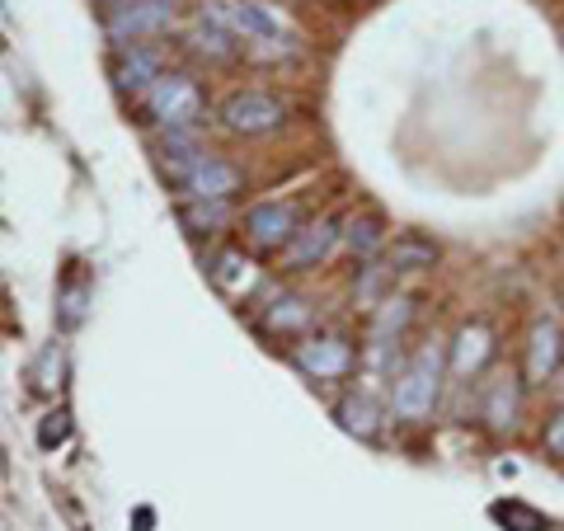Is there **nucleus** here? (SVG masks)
<instances>
[{
	"label": "nucleus",
	"mask_w": 564,
	"mask_h": 531,
	"mask_svg": "<svg viewBox=\"0 0 564 531\" xmlns=\"http://www.w3.org/2000/svg\"><path fill=\"white\" fill-rule=\"evenodd\" d=\"M437 400H443V353L429 344V348H419L414 358L395 371V381H391V414L404 419V423H423L437 410Z\"/></svg>",
	"instance_id": "nucleus-1"
},
{
	"label": "nucleus",
	"mask_w": 564,
	"mask_h": 531,
	"mask_svg": "<svg viewBox=\"0 0 564 531\" xmlns=\"http://www.w3.org/2000/svg\"><path fill=\"white\" fill-rule=\"evenodd\" d=\"M203 20L226 29V33H236V39H245V43H269L278 52L292 47L288 24H282L269 6H259V0H203Z\"/></svg>",
	"instance_id": "nucleus-2"
},
{
	"label": "nucleus",
	"mask_w": 564,
	"mask_h": 531,
	"mask_svg": "<svg viewBox=\"0 0 564 531\" xmlns=\"http://www.w3.org/2000/svg\"><path fill=\"white\" fill-rule=\"evenodd\" d=\"M141 99H147V113L161 122L165 132H193L207 113V99L198 90V80L184 76V71H165Z\"/></svg>",
	"instance_id": "nucleus-3"
},
{
	"label": "nucleus",
	"mask_w": 564,
	"mask_h": 531,
	"mask_svg": "<svg viewBox=\"0 0 564 531\" xmlns=\"http://www.w3.org/2000/svg\"><path fill=\"white\" fill-rule=\"evenodd\" d=\"M174 24V0H118L104 14V33L118 47H137L141 39H161Z\"/></svg>",
	"instance_id": "nucleus-4"
},
{
	"label": "nucleus",
	"mask_w": 564,
	"mask_h": 531,
	"mask_svg": "<svg viewBox=\"0 0 564 531\" xmlns=\"http://www.w3.org/2000/svg\"><path fill=\"white\" fill-rule=\"evenodd\" d=\"M288 122V104L278 95H263V90H240L221 104V128L236 132V137H263V132H278Z\"/></svg>",
	"instance_id": "nucleus-5"
},
{
	"label": "nucleus",
	"mask_w": 564,
	"mask_h": 531,
	"mask_svg": "<svg viewBox=\"0 0 564 531\" xmlns=\"http://www.w3.org/2000/svg\"><path fill=\"white\" fill-rule=\"evenodd\" d=\"M292 362L306 371L311 381H339L352 371V348L339 339V334H311L292 348Z\"/></svg>",
	"instance_id": "nucleus-6"
},
{
	"label": "nucleus",
	"mask_w": 564,
	"mask_h": 531,
	"mask_svg": "<svg viewBox=\"0 0 564 531\" xmlns=\"http://www.w3.org/2000/svg\"><path fill=\"white\" fill-rule=\"evenodd\" d=\"M296 231H302L296 203H259L245 212V236H250L259 250H288Z\"/></svg>",
	"instance_id": "nucleus-7"
},
{
	"label": "nucleus",
	"mask_w": 564,
	"mask_h": 531,
	"mask_svg": "<svg viewBox=\"0 0 564 531\" xmlns=\"http://www.w3.org/2000/svg\"><path fill=\"white\" fill-rule=\"evenodd\" d=\"M161 76H165V52L151 47V43L122 47L118 57H113V85H118L122 95H147Z\"/></svg>",
	"instance_id": "nucleus-8"
},
{
	"label": "nucleus",
	"mask_w": 564,
	"mask_h": 531,
	"mask_svg": "<svg viewBox=\"0 0 564 531\" xmlns=\"http://www.w3.org/2000/svg\"><path fill=\"white\" fill-rule=\"evenodd\" d=\"M245 184V174L231 165V161H217V155H207V161L188 174L180 184V193L188 203H231Z\"/></svg>",
	"instance_id": "nucleus-9"
},
{
	"label": "nucleus",
	"mask_w": 564,
	"mask_h": 531,
	"mask_svg": "<svg viewBox=\"0 0 564 531\" xmlns=\"http://www.w3.org/2000/svg\"><path fill=\"white\" fill-rule=\"evenodd\" d=\"M151 155H155V165H161V174L174 188H180L188 174L207 161V151L198 147V128L193 132H161V141L151 147Z\"/></svg>",
	"instance_id": "nucleus-10"
},
{
	"label": "nucleus",
	"mask_w": 564,
	"mask_h": 531,
	"mask_svg": "<svg viewBox=\"0 0 564 531\" xmlns=\"http://www.w3.org/2000/svg\"><path fill=\"white\" fill-rule=\"evenodd\" d=\"M339 221L334 217H321V221H311V226H302V231L292 236V245L282 250V259H288V269L292 273H306V269H315V263H325L329 259V250L339 245Z\"/></svg>",
	"instance_id": "nucleus-11"
},
{
	"label": "nucleus",
	"mask_w": 564,
	"mask_h": 531,
	"mask_svg": "<svg viewBox=\"0 0 564 531\" xmlns=\"http://www.w3.org/2000/svg\"><path fill=\"white\" fill-rule=\"evenodd\" d=\"M518 414H522V381L513 371H499L489 386H485V404H480V419L489 433H513L518 429Z\"/></svg>",
	"instance_id": "nucleus-12"
},
{
	"label": "nucleus",
	"mask_w": 564,
	"mask_h": 531,
	"mask_svg": "<svg viewBox=\"0 0 564 531\" xmlns=\"http://www.w3.org/2000/svg\"><path fill=\"white\" fill-rule=\"evenodd\" d=\"M489 358H494V329H489V325L470 321V325L456 329V339H452V358H447V367H452V377H456V381L480 377Z\"/></svg>",
	"instance_id": "nucleus-13"
},
{
	"label": "nucleus",
	"mask_w": 564,
	"mask_h": 531,
	"mask_svg": "<svg viewBox=\"0 0 564 531\" xmlns=\"http://www.w3.org/2000/svg\"><path fill=\"white\" fill-rule=\"evenodd\" d=\"M564 362V334L555 321H536L527 334V386H545Z\"/></svg>",
	"instance_id": "nucleus-14"
},
{
	"label": "nucleus",
	"mask_w": 564,
	"mask_h": 531,
	"mask_svg": "<svg viewBox=\"0 0 564 531\" xmlns=\"http://www.w3.org/2000/svg\"><path fill=\"white\" fill-rule=\"evenodd\" d=\"M259 325H263V334H302L311 325V301L282 292V296H273L269 306H263Z\"/></svg>",
	"instance_id": "nucleus-15"
},
{
	"label": "nucleus",
	"mask_w": 564,
	"mask_h": 531,
	"mask_svg": "<svg viewBox=\"0 0 564 531\" xmlns=\"http://www.w3.org/2000/svg\"><path fill=\"white\" fill-rule=\"evenodd\" d=\"M334 419H339V429L352 433V437H362V442H372L381 433V410H377V400L367 395V391H352L339 400V410H334Z\"/></svg>",
	"instance_id": "nucleus-16"
},
{
	"label": "nucleus",
	"mask_w": 564,
	"mask_h": 531,
	"mask_svg": "<svg viewBox=\"0 0 564 531\" xmlns=\"http://www.w3.org/2000/svg\"><path fill=\"white\" fill-rule=\"evenodd\" d=\"M184 43H188V52L193 57H203V62H236L240 57V43H236V33H226V29H217V24H207V20H198L188 33H184Z\"/></svg>",
	"instance_id": "nucleus-17"
},
{
	"label": "nucleus",
	"mask_w": 564,
	"mask_h": 531,
	"mask_svg": "<svg viewBox=\"0 0 564 531\" xmlns=\"http://www.w3.org/2000/svg\"><path fill=\"white\" fill-rule=\"evenodd\" d=\"M414 321V301L410 296H386L377 301V315H372V344H400L404 329Z\"/></svg>",
	"instance_id": "nucleus-18"
},
{
	"label": "nucleus",
	"mask_w": 564,
	"mask_h": 531,
	"mask_svg": "<svg viewBox=\"0 0 564 531\" xmlns=\"http://www.w3.org/2000/svg\"><path fill=\"white\" fill-rule=\"evenodd\" d=\"M344 245H348V254H352V259L372 263L377 250L386 245V226H381L377 212H362V217H352V221L344 226Z\"/></svg>",
	"instance_id": "nucleus-19"
},
{
	"label": "nucleus",
	"mask_w": 564,
	"mask_h": 531,
	"mask_svg": "<svg viewBox=\"0 0 564 531\" xmlns=\"http://www.w3.org/2000/svg\"><path fill=\"white\" fill-rule=\"evenodd\" d=\"M437 263V245L423 240V236H400L391 245V254H386V269L391 273H423Z\"/></svg>",
	"instance_id": "nucleus-20"
},
{
	"label": "nucleus",
	"mask_w": 564,
	"mask_h": 531,
	"mask_svg": "<svg viewBox=\"0 0 564 531\" xmlns=\"http://www.w3.org/2000/svg\"><path fill=\"white\" fill-rule=\"evenodd\" d=\"M180 221H184V231H193V236H217L221 226L231 221V207L226 203H184Z\"/></svg>",
	"instance_id": "nucleus-21"
},
{
	"label": "nucleus",
	"mask_w": 564,
	"mask_h": 531,
	"mask_svg": "<svg viewBox=\"0 0 564 531\" xmlns=\"http://www.w3.org/2000/svg\"><path fill=\"white\" fill-rule=\"evenodd\" d=\"M250 259L245 254H236V250H226V254H217L212 259V282H217L221 292H245L250 288Z\"/></svg>",
	"instance_id": "nucleus-22"
},
{
	"label": "nucleus",
	"mask_w": 564,
	"mask_h": 531,
	"mask_svg": "<svg viewBox=\"0 0 564 531\" xmlns=\"http://www.w3.org/2000/svg\"><path fill=\"white\" fill-rule=\"evenodd\" d=\"M489 518L499 522V527H508V531H551V518H541L536 508H527V503H518V499L494 503Z\"/></svg>",
	"instance_id": "nucleus-23"
},
{
	"label": "nucleus",
	"mask_w": 564,
	"mask_h": 531,
	"mask_svg": "<svg viewBox=\"0 0 564 531\" xmlns=\"http://www.w3.org/2000/svg\"><path fill=\"white\" fill-rule=\"evenodd\" d=\"M85 301H90V288H85V282H66L62 296H57V325L62 329H76L85 321Z\"/></svg>",
	"instance_id": "nucleus-24"
},
{
	"label": "nucleus",
	"mask_w": 564,
	"mask_h": 531,
	"mask_svg": "<svg viewBox=\"0 0 564 531\" xmlns=\"http://www.w3.org/2000/svg\"><path fill=\"white\" fill-rule=\"evenodd\" d=\"M66 437H70V414H62V410H57V414H47V419L39 423V447H43V452L62 447Z\"/></svg>",
	"instance_id": "nucleus-25"
},
{
	"label": "nucleus",
	"mask_w": 564,
	"mask_h": 531,
	"mask_svg": "<svg viewBox=\"0 0 564 531\" xmlns=\"http://www.w3.org/2000/svg\"><path fill=\"white\" fill-rule=\"evenodd\" d=\"M57 386H62V348L52 344L39 362V391H57Z\"/></svg>",
	"instance_id": "nucleus-26"
},
{
	"label": "nucleus",
	"mask_w": 564,
	"mask_h": 531,
	"mask_svg": "<svg viewBox=\"0 0 564 531\" xmlns=\"http://www.w3.org/2000/svg\"><path fill=\"white\" fill-rule=\"evenodd\" d=\"M545 452H551L555 462H564V410L545 423Z\"/></svg>",
	"instance_id": "nucleus-27"
},
{
	"label": "nucleus",
	"mask_w": 564,
	"mask_h": 531,
	"mask_svg": "<svg viewBox=\"0 0 564 531\" xmlns=\"http://www.w3.org/2000/svg\"><path fill=\"white\" fill-rule=\"evenodd\" d=\"M151 522H155L151 508H137V512H132V527H137V531H151Z\"/></svg>",
	"instance_id": "nucleus-28"
},
{
	"label": "nucleus",
	"mask_w": 564,
	"mask_h": 531,
	"mask_svg": "<svg viewBox=\"0 0 564 531\" xmlns=\"http://www.w3.org/2000/svg\"><path fill=\"white\" fill-rule=\"evenodd\" d=\"M0 14H10V6H6V0H0Z\"/></svg>",
	"instance_id": "nucleus-29"
},
{
	"label": "nucleus",
	"mask_w": 564,
	"mask_h": 531,
	"mask_svg": "<svg viewBox=\"0 0 564 531\" xmlns=\"http://www.w3.org/2000/svg\"><path fill=\"white\" fill-rule=\"evenodd\" d=\"M560 306H564V282H560Z\"/></svg>",
	"instance_id": "nucleus-30"
},
{
	"label": "nucleus",
	"mask_w": 564,
	"mask_h": 531,
	"mask_svg": "<svg viewBox=\"0 0 564 531\" xmlns=\"http://www.w3.org/2000/svg\"><path fill=\"white\" fill-rule=\"evenodd\" d=\"M109 6H118V0H109Z\"/></svg>",
	"instance_id": "nucleus-31"
}]
</instances>
